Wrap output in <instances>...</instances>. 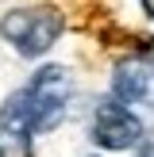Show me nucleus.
<instances>
[{
  "mask_svg": "<svg viewBox=\"0 0 154 157\" xmlns=\"http://www.w3.org/2000/svg\"><path fill=\"white\" fill-rule=\"evenodd\" d=\"M139 138H143V123L123 100L112 96L108 104L96 107V115H92V142L100 150H131Z\"/></svg>",
  "mask_w": 154,
  "mask_h": 157,
  "instance_id": "7ed1b4c3",
  "label": "nucleus"
},
{
  "mask_svg": "<svg viewBox=\"0 0 154 157\" xmlns=\"http://www.w3.org/2000/svg\"><path fill=\"white\" fill-rule=\"evenodd\" d=\"M0 35L15 46L23 58H38L46 54L62 35V15L54 8H15L0 19Z\"/></svg>",
  "mask_w": 154,
  "mask_h": 157,
  "instance_id": "f03ea898",
  "label": "nucleus"
},
{
  "mask_svg": "<svg viewBox=\"0 0 154 157\" xmlns=\"http://www.w3.org/2000/svg\"><path fill=\"white\" fill-rule=\"evenodd\" d=\"M23 96H27V107H31L35 134H46L66 119L69 96H73V77L62 65H43L31 77V84H23Z\"/></svg>",
  "mask_w": 154,
  "mask_h": 157,
  "instance_id": "f257e3e1",
  "label": "nucleus"
},
{
  "mask_svg": "<svg viewBox=\"0 0 154 157\" xmlns=\"http://www.w3.org/2000/svg\"><path fill=\"white\" fill-rule=\"evenodd\" d=\"M112 96L123 100V104H139L154 111V61L123 58L112 73Z\"/></svg>",
  "mask_w": 154,
  "mask_h": 157,
  "instance_id": "20e7f679",
  "label": "nucleus"
},
{
  "mask_svg": "<svg viewBox=\"0 0 154 157\" xmlns=\"http://www.w3.org/2000/svg\"><path fill=\"white\" fill-rule=\"evenodd\" d=\"M135 157H154V138H139L135 142Z\"/></svg>",
  "mask_w": 154,
  "mask_h": 157,
  "instance_id": "39448f33",
  "label": "nucleus"
},
{
  "mask_svg": "<svg viewBox=\"0 0 154 157\" xmlns=\"http://www.w3.org/2000/svg\"><path fill=\"white\" fill-rule=\"evenodd\" d=\"M143 12H146V15L154 19V0H143Z\"/></svg>",
  "mask_w": 154,
  "mask_h": 157,
  "instance_id": "423d86ee",
  "label": "nucleus"
}]
</instances>
